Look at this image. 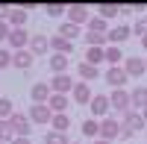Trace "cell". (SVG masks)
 I'll use <instances>...</instances> for the list:
<instances>
[{"label": "cell", "mask_w": 147, "mask_h": 144, "mask_svg": "<svg viewBox=\"0 0 147 144\" xmlns=\"http://www.w3.org/2000/svg\"><path fill=\"white\" fill-rule=\"evenodd\" d=\"M109 106H112V109L124 118V115L132 109V103H129V91H127V88H115L112 94H109Z\"/></svg>", "instance_id": "cell-1"}, {"label": "cell", "mask_w": 147, "mask_h": 144, "mask_svg": "<svg viewBox=\"0 0 147 144\" xmlns=\"http://www.w3.org/2000/svg\"><path fill=\"white\" fill-rule=\"evenodd\" d=\"M27 118H30L32 127H47V124H50V118H53V112L47 109V103H32L30 112H27Z\"/></svg>", "instance_id": "cell-2"}, {"label": "cell", "mask_w": 147, "mask_h": 144, "mask_svg": "<svg viewBox=\"0 0 147 144\" xmlns=\"http://www.w3.org/2000/svg\"><path fill=\"white\" fill-rule=\"evenodd\" d=\"M9 124H12V129H15V138H30L32 135V124H30V118L24 112H12Z\"/></svg>", "instance_id": "cell-3"}, {"label": "cell", "mask_w": 147, "mask_h": 144, "mask_svg": "<svg viewBox=\"0 0 147 144\" xmlns=\"http://www.w3.org/2000/svg\"><path fill=\"white\" fill-rule=\"evenodd\" d=\"M88 109H91V118L94 121H103V118H109V94H94L91 103H88Z\"/></svg>", "instance_id": "cell-4"}, {"label": "cell", "mask_w": 147, "mask_h": 144, "mask_svg": "<svg viewBox=\"0 0 147 144\" xmlns=\"http://www.w3.org/2000/svg\"><path fill=\"white\" fill-rule=\"evenodd\" d=\"M88 18H91L88 6H82V3L68 6V24H74V27H82V24H88Z\"/></svg>", "instance_id": "cell-5"}, {"label": "cell", "mask_w": 147, "mask_h": 144, "mask_svg": "<svg viewBox=\"0 0 147 144\" xmlns=\"http://www.w3.org/2000/svg\"><path fill=\"white\" fill-rule=\"evenodd\" d=\"M121 68L127 71V77H129V79H141V74H144V68H147V65H144V59H141V56H127Z\"/></svg>", "instance_id": "cell-6"}, {"label": "cell", "mask_w": 147, "mask_h": 144, "mask_svg": "<svg viewBox=\"0 0 147 144\" xmlns=\"http://www.w3.org/2000/svg\"><path fill=\"white\" fill-rule=\"evenodd\" d=\"M6 44H9L12 53H15V50H27V47H30V32L27 30H12L9 38H6Z\"/></svg>", "instance_id": "cell-7"}, {"label": "cell", "mask_w": 147, "mask_h": 144, "mask_svg": "<svg viewBox=\"0 0 147 144\" xmlns=\"http://www.w3.org/2000/svg\"><path fill=\"white\" fill-rule=\"evenodd\" d=\"M27 50H30L32 56H44L47 50H50V38H47L44 32H32V35H30V47H27Z\"/></svg>", "instance_id": "cell-8"}, {"label": "cell", "mask_w": 147, "mask_h": 144, "mask_svg": "<svg viewBox=\"0 0 147 144\" xmlns=\"http://www.w3.org/2000/svg\"><path fill=\"white\" fill-rule=\"evenodd\" d=\"M47 85H50V91L53 94H68L71 97V88H74V79L68 77V74H56L50 82H47Z\"/></svg>", "instance_id": "cell-9"}, {"label": "cell", "mask_w": 147, "mask_h": 144, "mask_svg": "<svg viewBox=\"0 0 147 144\" xmlns=\"http://www.w3.org/2000/svg\"><path fill=\"white\" fill-rule=\"evenodd\" d=\"M27 18H30V12L24 9V6H12V9H9L6 24H9L12 30H24V27H27Z\"/></svg>", "instance_id": "cell-10"}, {"label": "cell", "mask_w": 147, "mask_h": 144, "mask_svg": "<svg viewBox=\"0 0 147 144\" xmlns=\"http://www.w3.org/2000/svg\"><path fill=\"white\" fill-rule=\"evenodd\" d=\"M103 79H106L112 88H124L127 82H129V77H127V71H124V68H106Z\"/></svg>", "instance_id": "cell-11"}, {"label": "cell", "mask_w": 147, "mask_h": 144, "mask_svg": "<svg viewBox=\"0 0 147 144\" xmlns=\"http://www.w3.org/2000/svg\"><path fill=\"white\" fill-rule=\"evenodd\" d=\"M118 133H121V121L118 118H103L100 121V138H106V141H112V138H118Z\"/></svg>", "instance_id": "cell-12"}, {"label": "cell", "mask_w": 147, "mask_h": 144, "mask_svg": "<svg viewBox=\"0 0 147 144\" xmlns=\"http://www.w3.org/2000/svg\"><path fill=\"white\" fill-rule=\"evenodd\" d=\"M91 88H88V82H74V88H71V100L74 103H82V106H88L91 103Z\"/></svg>", "instance_id": "cell-13"}, {"label": "cell", "mask_w": 147, "mask_h": 144, "mask_svg": "<svg viewBox=\"0 0 147 144\" xmlns=\"http://www.w3.org/2000/svg\"><path fill=\"white\" fill-rule=\"evenodd\" d=\"M129 35H132V30L127 27V24H118V27H112V30H109L106 41H109V44H115V47H121V44L129 38Z\"/></svg>", "instance_id": "cell-14"}, {"label": "cell", "mask_w": 147, "mask_h": 144, "mask_svg": "<svg viewBox=\"0 0 147 144\" xmlns=\"http://www.w3.org/2000/svg\"><path fill=\"white\" fill-rule=\"evenodd\" d=\"M47 68L53 71V77H56V74H65V71L71 68V56H62V53H50V56H47Z\"/></svg>", "instance_id": "cell-15"}, {"label": "cell", "mask_w": 147, "mask_h": 144, "mask_svg": "<svg viewBox=\"0 0 147 144\" xmlns=\"http://www.w3.org/2000/svg\"><path fill=\"white\" fill-rule=\"evenodd\" d=\"M35 65V56L30 50H15L12 53V68H18V71H30Z\"/></svg>", "instance_id": "cell-16"}, {"label": "cell", "mask_w": 147, "mask_h": 144, "mask_svg": "<svg viewBox=\"0 0 147 144\" xmlns=\"http://www.w3.org/2000/svg\"><path fill=\"white\" fill-rule=\"evenodd\" d=\"M71 106V97L68 94H50V100H47V109H50L53 115H65Z\"/></svg>", "instance_id": "cell-17"}, {"label": "cell", "mask_w": 147, "mask_h": 144, "mask_svg": "<svg viewBox=\"0 0 147 144\" xmlns=\"http://www.w3.org/2000/svg\"><path fill=\"white\" fill-rule=\"evenodd\" d=\"M129 103H132V109H136V112L147 109V88H144V85H136V88L129 91Z\"/></svg>", "instance_id": "cell-18"}, {"label": "cell", "mask_w": 147, "mask_h": 144, "mask_svg": "<svg viewBox=\"0 0 147 144\" xmlns=\"http://www.w3.org/2000/svg\"><path fill=\"white\" fill-rule=\"evenodd\" d=\"M103 59L109 62V68H121V62H124V53H121V47L106 44V47H103Z\"/></svg>", "instance_id": "cell-19"}, {"label": "cell", "mask_w": 147, "mask_h": 144, "mask_svg": "<svg viewBox=\"0 0 147 144\" xmlns=\"http://www.w3.org/2000/svg\"><path fill=\"white\" fill-rule=\"evenodd\" d=\"M50 85H47V82H35V85L30 88V97H32V103H47L50 100Z\"/></svg>", "instance_id": "cell-20"}, {"label": "cell", "mask_w": 147, "mask_h": 144, "mask_svg": "<svg viewBox=\"0 0 147 144\" xmlns=\"http://www.w3.org/2000/svg\"><path fill=\"white\" fill-rule=\"evenodd\" d=\"M121 127H127V129H132V133H138V129L144 127V121H141V112H136V109H129L124 118H121Z\"/></svg>", "instance_id": "cell-21"}, {"label": "cell", "mask_w": 147, "mask_h": 144, "mask_svg": "<svg viewBox=\"0 0 147 144\" xmlns=\"http://www.w3.org/2000/svg\"><path fill=\"white\" fill-rule=\"evenodd\" d=\"M50 50L62 53V56H71L74 53V41H65V38H59V35H50Z\"/></svg>", "instance_id": "cell-22"}, {"label": "cell", "mask_w": 147, "mask_h": 144, "mask_svg": "<svg viewBox=\"0 0 147 144\" xmlns=\"http://www.w3.org/2000/svg\"><path fill=\"white\" fill-rule=\"evenodd\" d=\"M77 74H80V82H88V79H97V77H100V68H94V65H88V62H82V65L77 68Z\"/></svg>", "instance_id": "cell-23"}, {"label": "cell", "mask_w": 147, "mask_h": 144, "mask_svg": "<svg viewBox=\"0 0 147 144\" xmlns=\"http://www.w3.org/2000/svg\"><path fill=\"white\" fill-rule=\"evenodd\" d=\"M56 35H59V38H65V41H74V38H77V35H80V27H74V24H59V30H56Z\"/></svg>", "instance_id": "cell-24"}, {"label": "cell", "mask_w": 147, "mask_h": 144, "mask_svg": "<svg viewBox=\"0 0 147 144\" xmlns=\"http://www.w3.org/2000/svg\"><path fill=\"white\" fill-rule=\"evenodd\" d=\"M82 135L85 138H100V121H94V118H88V121H82Z\"/></svg>", "instance_id": "cell-25"}, {"label": "cell", "mask_w": 147, "mask_h": 144, "mask_svg": "<svg viewBox=\"0 0 147 144\" xmlns=\"http://www.w3.org/2000/svg\"><path fill=\"white\" fill-rule=\"evenodd\" d=\"M88 32H100V35H109V24H106L100 15H91V18H88Z\"/></svg>", "instance_id": "cell-26"}, {"label": "cell", "mask_w": 147, "mask_h": 144, "mask_svg": "<svg viewBox=\"0 0 147 144\" xmlns=\"http://www.w3.org/2000/svg\"><path fill=\"white\" fill-rule=\"evenodd\" d=\"M68 127H71L68 112H65V115H53V118H50V129H56V133H68Z\"/></svg>", "instance_id": "cell-27"}, {"label": "cell", "mask_w": 147, "mask_h": 144, "mask_svg": "<svg viewBox=\"0 0 147 144\" xmlns=\"http://www.w3.org/2000/svg\"><path fill=\"white\" fill-rule=\"evenodd\" d=\"M85 62L94 65V68H100V62H106L103 59V47H88V50H85Z\"/></svg>", "instance_id": "cell-28"}, {"label": "cell", "mask_w": 147, "mask_h": 144, "mask_svg": "<svg viewBox=\"0 0 147 144\" xmlns=\"http://www.w3.org/2000/svg\"><path fill=\"white\" fill-rule=\"evenodd\" d=\"M97 9H100V18H103V21L118 18V15H121V6H115V3H100Z\"/></svg>", "instance_id": "cell-29"}, {"label": "cell", "mask_w": 147, "mask_h": 144, "mask_svg": "<svg viewBox=\"0 0 147 144\" xmlns=\"http://www.w3.org/2000/svg\"><path fill=\"white\" fill-rule=\"evenodd\" d=\"M44 144H71L65 133H56V129H47L44 133Z\"/></svg>", "instance_id": "cell-30"}, {"label": "cell", "mask_w": 147, "mask_h": 144, "mask_svg": "<svg viewBox=\"0 0 147 144\" xmlns=\"http://www.w3.org/2000/svg\"><path fill=\"white\" fill-rule=\"evenodd\" d=\"M0 141H3V144H12V141H15V129H12L9 121H0Z\"/></svg>", "instance_id": "cell-31"}, {"label": "cell", "mask_w": 147, "mask_h": 144, "mask_svg": "<svg viewBox=\"0 0 147 144\" xmlns=\"http://www.w3.org/2000/svg\"><path fill=\"white\" fill-rule=\"evenodd\" d=\"M65 12H68V6H62V3H47L44 6V15L47 18H62Z\"/></svg>", "instance_id": "cell-32"}, {"label": "cell", "mask_w": 147, "mask_h": 144, "mask_svg": "<svg viewBox=\"0 0 147 144\" xmlns=\"http://www.w3.org/2000/svg\"><path fill=\"white\" fill-rule=\"evenodd\" d=\"M12 112H15V109H12V100L9 97H0V121H9Z\"/></svg>", "instance_id": "cell-33"}, {"label": "cell", "mask_w": 147, "mask_h": 144, "mask_svg": "<svg viewBox=\"0 0 147 144\" xmlns=\"http://www.w3.org/2000/svg\"><path fill=\"white\" fill-rule=\"evenodd\" d=\"M6 68H12V50L0 47V71H6Z\"/></svg>", "instance_id": "cell-34"}, {"label": "cell", "mask_w": 147, "mask_h": 144, "mask_svg": "<svg viewBox=\"0 0 147 144\" xmlns=\"http://www.w3.org/2000/svg\"><path fill=\"white\" fill-rule=\"evenodd\" d=\"M132 32H136L138 38H144V35H147V18H138L136 27H132Z\"/></svg>", "instance_id": "cell-35"}, {"label": "cell", "mask_w": 147, "mask_h": 144, "mask_svg": "<svg viewBox=\"0 0 147 144\" xmlns=\"http://www.w3.org/2000/svg\"><path fill=\"white\" fill-rule=\"evenodd\" d=\"M9 32H12V27H9L6 21H0V41H6V38H9Z\"/></svg>", "instance_id": "cell-36"}, {"label": "cell", "mask_w": 147, "mask_h": 144, "mask_svg": "<svg viewBox=\"0 0 147 144\" xmlns=\"http://www.w3.org/2000/svg\"><path fill=\"white\" fill-rule=\"evenodd\" d=\"M118 138H121V141H129V138H132V129H127V127H121V133H118Z\"/></svg>", "instance_id": "cell-37"}, {"label": "cell", "mask_w": 147, "mask_h": 144, "mask_svg": "<svg viewBox=\"0 0 147 144\" xmlns=\"http://www.w3.org/2000/svg\"><path fill=\"white\" fill-rule=\"evenodd\" d=\"M12 144H30V138H15Z\"/></svg>", "instance_id": "cell-38"}, {"label": "cell", "mask_w": 147, "mask_h": 144, "mask_svg": "<svg viewBox=\"0 0 147 144\" xmlns=\"http://www.w3.org/2000/svg\"><path fill=\"white\" fill-rule=\"evenodd\" d=\"M94 144H112V141H106V138H94Z\"/></svg>", "instance_id": "cell-39"}, {"label": "cell", "mask_w": 147, "mask_h": 144, "mask_svg": "<svg viewBox=\"0 0 147 144\" xmlns=\"http://www.w3.org/2000/svg\"><path fill=\"white\" fill-rule=\"evenodd\" d=\"M141 121H144V127H147V109H141Z\"/></svg>", "instance_id": "cell-40"}, {"label": "cell", "mask_w": 147, "mask_h": 144, "mask_svg": "<svg viewBox=\"0 0 147 144\" xmlns=\"http://www.w3.org/2000/svg\"><path fill=\"white\" fill-rule=\"evenodd\" d=\"M141 47H144V50H147V35H144V38H141Z\"/></svg>", "instance_id": "cell-41"}, {"label": "cell", "mask_w": 147, "mask_h": 144, "mask_svg": "<svg viewBox=\"0 0 147 144\" xmlns=\"http://www.w3.org/2000/svg\"><path fill=\"white\" fill-rule=\"evenodd\" d=\"M71 144H80V141H71Z\"/></svg>", "instance_id": "cell-42"}, {"label": "cell", "mask_w": 147, "mask_h": 144, "mask_svg": "<svg viewBox=\"0 0 147 144\" xmlns=\"http://www.w3.org/2000/svg\"><path fill=\"white\" fill-rule=\"evenodd\" d=\"M144 65H147V59H144Z\"/></svg>", "instance_id": "cell-43"}, {"label": "cell", "mask_w": 147, "mask_h": 144, "mask_svg": "<svg viewBox=\"0 0 147 144\" xmlns=\"http://www.w3.org/2000/svg\"><path fill=\"white\" fill-rule=\"evenodd\" d=\"M0 144H3V141H0Z\"/></svg>", "instance_id": "cell-44"}]
</instances>
